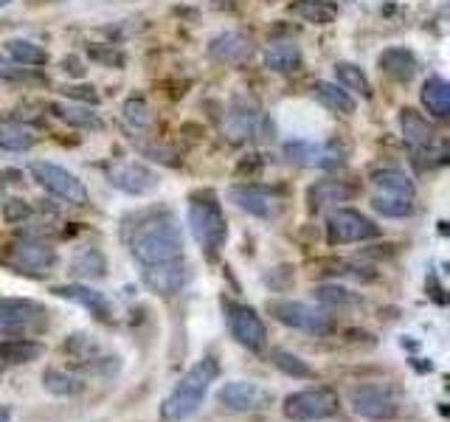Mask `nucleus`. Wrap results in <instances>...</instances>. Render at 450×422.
<instances>
[{"label": "nucleus", "instance_id": "f257e3e1", "mask_svg": "<svg viewBox=\"0 0 450 422\" xmlns=\"http://www.w3.org/2000/svg\"><path fill=\"white\" fill-rule=\"evenodd\" d=\"M127 245L141 268L183 259V231L169 214L138 217L127 234Z\"/></svg>", "mask_w": 450, "mask_h": 422}, {"label": "nucleus", "instance_id": "f03ea898", "mask_svg": "<svg viewBox=\"0 0 450 422\" xmlns=\"http://www.w3.org/2000/svg\"><path fill=\"white\" fill-rule=\"evenodd\" d=\"M220 377V363L214 358H203L197 360L180 380H178V386L169 392V397L163 400L160 405V416L167 419V422H183L189 419L200 405L203 400H206L212 383Z\"/></svg>", "mask_w": 450, "mask_h": 422}, {"label": "nucleus", "instance_id": "7ed1b4c3", "mask_svg": "<svg viewBox=\"0 0 450 422\" xmlns=\"http://www.w3.org/2000/svg\"><path fill=\"white\" fill-rule=\"evenodd\" d=\"M189 228L191 237L197 239V245L214 257V253L225 245L228 237V226H225V214L223 205L217 203L214 194H194L189 203Z\"/></svg>", "mask_w": 450, "mask_h": 422}, {"label": "nucleus", "instance_id": "20e7f679", "mask_svg": "<svg viewBox=\"0 0 450 422\" xmlns=\"http://www.w3.org/2000/svg\"><path fill=\"white\" fill-rule=\"evenodd\" d=\"M31 178L43 186L48 194L59 197L62 203H71V205H85L88 203V189L82 183L73 172H68L65 166L59 163H51V160H31L28 166Z\"/></svg>", "mask_w": 450, "mask_h": 422}, {"label": "nucleus", "instance_id": "39448f33", "mask_svg": "<svg viewBox=\"0 0 450 422\" xmlns=\"http://www.w3.org/2000/svg\"><path fill=\"white\" fill-rule=\"evenodd\" d=\"M281 411L293 422H321V419L332 416L338 411V394L332 389H326V386L304 389V392H296V394L284 397Z\"/></svg>", "mask_w": 450, "mask_h": 422}, {"label": "nucleus", "instance_id": "423d86ee", "mask_svg": "<svg viewBox=\"0 0 450 422\" xmlns=\"http://www.w3.org/2000/svg\"><path fill=\"white\" fill-rule=\"evenodd\" d=\"M268 310L284 327H293V329H301V332H310V335L332 332V318L326 315L324 310L312 307V304L290 302V299H276V302H268Z\"/></svg>", "mask_w": 450, "mask_h": 422}, {"label": "nucleus", "instance_id": "0eeeda50", "mask_svg": "<svg viewBox=\"0 0 450 422\" xmlns=\"http://www.w3.org/2000/svg\"><path fill=\"white\" fill-rule=\"evenodd\" d=\"M375 237H380V226H375V220H369L355 208H335L326 217V239H330V245H352Z\"/></svg>", "mask_w": 450, "mask_h": 422}, {"label": "nucleus", "instance_id": "6e6552de", "mask_svg": "<svg viewBox=\"0 0 450 422\" xmlns=\"http://www.w3.org/2000/svg\"><path fill=\"white\" fill-rule=\"evenodd\" d=\"M352 408L357 416L372 422H391L400 416L397 394L383 383H363L352 392Z\"/></svg>", "mask_w": 450, "mask_h": 422}, {"label": "nucleus", "instance_id": "1a4fd4ad", "mask_svg": "<svg viewBox=\"0 0 450 422\" xmlns=\"http://www.w3.org/2000/svg\"><path fill=\"white\" fill-rule=\"evenodd\" d=\"M265 127H268V121L262 118V113H259L254 99H248V96H234L231 99V107H228V116H225V127H223L228 141L245 144V141H251L254 136H259Z\"/></svg>", "mask_w": 450, "mask_h": 422}, {"label": "nucleus", "instance_id": "9d476101", "mask_svg": "<svg viewBox=\"0 0 450 422\" xmlns=\"http://www.w3.org/2000/svg\"><path fill=\"white\" fill-rule=\"evenodd\" d=\"M225 318H228V329L236 341L251 349V352H262L268 347V327L265 321L256 315L254 307L245 304H225Z\"/></svg>", "mask_w": 450, "mask_h": 422}, {"label": "nucleus", "instance_id": "9b49d317", "mask_svg": "<svg viewBox=\"0 0 450 422\" xmlns=\"http://www.w3.org/2000/svg\"><path fill=\"white\" fill-rule=\"evenodd\" d=\"M220 403L228 408V411H236V414H251V411H265L270 403H273V394L270 389L254 383V380H231L220 389Z\"/></svg>", "mask_w": 450, "mask_h": 422}, {"label": "nucleus", "instance_id": "f8f14e48", "mask_svg": "<svg viewBox=\"0 0 450 422\" xmlns=\"http://www.w3.org/2000/svg\"><path fill=\"white\" fill-rule=\"evenodd\" d=\"M107 178L118 192L133 194V197H144V194L158 189V175L141 160H118V163H113L107 169Z\"/></svg>", "mask_w": 450, "mask_h": 422}, {"label": "nucleus", "instance_id": "ddd939ff", "mask_svg": "<svg viewBox=\"0 0 450 422\" xmlns=\"http://www.w3.org/2000/svg\"><path fill=\"white\" fill-rule=\"evenodd\" d=\"M141 279L158 295H175V293H180L191 282V270H189V265L183 259H178V262H167V265L144 268Z\"/></svg>", "mask_w": 450, "mask_h": 422}, {"label": "nucleus", "instance_id": "4468645a", "mask_svg": "<svg viewBox=\"0 0 450 422\" xmlns=\"http://www.w3.org/2000/svg\"><path fill=\"white\" fill-rule=\"evenodd\" d=\"M228 197H231V203L236 208L248 211V214H254V217H262V220L276 217L279 208H281L279 197L273 192H268V189H259V186H234L228 192Z\"/></svg>", "mask_w": 450, "mask_h": 422}, {"label": "nucleus", "instance_id": "2eb2a0df", "mask_svg": "<svg viewBox=\"0 0 450 422\" xmlns=\"http://www.w3.org/2000/svg\"><path fill=\"white\" fill-rule=\"evenodd\" d=\"M12 259L17 268L28 270V273H48L57 265V248L37 242V239H23L12 248Z\"/></svg>", "mask_w": 450, "mask_h": 422}, {"label": "nucleus", "instance_id": "dca6fc26", "mask_svg": "<svg viewBox=\"0 0 450 422\" xmlns=\"http://www.w3.org/2000/svg\"><path fill=\"white\" fill-rule=\"evenodd\" d=\"M209 54L223 65H242L245 59H251L254 42L239 31H223L209 42Z\"/></svg>", "mask_w": 450, "mask_h": 422}, {"label": "nucleus", "instance_id": "f3484780", "mask_svg": "<svg viewBox=\"0 0 450 422\" xmlns=\"http://www.w3.org/2000/svg\"><path fill=\"white\" fill-rule=\"evenodd\" d=\"M54 295L68 299V302H73L79 307H85L99 321H110V315H113V307L107 302V295L93 290V287H88V284H59V287H54Z\"/></svg>", "mask_w": 450, "mask_h": 422}, {"label": "nucleus", "instance_id": "a211bd4d", "mask_svg": "<svg viewBox=\"0 0 450 422\" xmlns=\"http://www.w3.org/2000/svg\"><path fill=\"white\" fill-rule=\"evenodd\" d=\"M284 155H288V160H293V163L318 166V169H332V166L344 163L341 152H335L330 147H321V144H310V141H290L284 147Z\"/></svg>", "mask_w": 450, "mask_h": 422}, {"label": "nucleus", "instance_id": "6ab92c4d", "mask_svg": "<svg viewBox=\"0 0 450 422\" xmlns=\"http://www.w3.org/2000/svg\"><path fill=\"white\" fill-rule=\"evenodd\" d=\"M43 310L31 299H0V332H15L34 324Z\"/></svg>", "mask_w": 450, "mask_h": 422}, {"label": "nucleus", "instance_id": "aec40b11", "mask_svg": "<svg viewBox=\"0 0 450 422\" xmlns=\"http://www.w3.org/2000/svg\"><path fill=\"white\" fill-rule=\"evenodd\" d=\"M377 65L386 76L397 79V82H408L414 79L417 73V57L411 48H402V46H391V48H383L380 57H377Z\"/></svg>", "mask_w": 450, "mask_h": 422}, {"label": "nucleus", "instance_id": "412c9836", "mask_svg": "<svg viewBox=\"0 0 450 422\" xmlns=\"http://www.w3.org/2000/svg\"><path fill=\"white\" fill-rule=\"evenodd\" d=\"M400 133H402V141L411 149L431 147V141H433V127L414 107H402L400 110Z\"/></svg>", "mask_w": 450, "mask_h": 422}, {"label": "nucleus", "instance_id": "4be33fe9", "mask_svg": "<svg viewBox=\"0 0 450 422\" xmlns=\"http://www.w3.org/2000/svg\"><path fill=\"white\" fill-rule=\"evenodd\" d=\"M51 110H54V116H57L59 121H65L68 127H79V130H93V133H99L102 127H104V121L99 118V113H93L88 104L54 102Z\"/></svg>", "mask_w": 450, "mask_h": 422}, {"label": "nucleus", "instance_id": "5701e85b", "mask_svg": "<svg viewBox=\"0 0 450 422\" xmlns=\"http://www.w3.org/2000/svg\"><path fill=\"white\" fill-rule=\"evenodd\" d=\"M37 144V133L23 121L0 118V149L6 152H26Z\"/></svg>", "mask_w": 450, "mask_h": 422}, {"label": "nucleus", "instance_id": "b1692460", "mask_svg": "<svg viewBox=\"0 0 450 422\" xmlns=\"http://www.w3.org/2000/svg\"><path fill=\"white\" fill-rule=\"evenodd\" d=\"M312 91H315V96H318V102L324 104V107H330L332 113H341V116H352L355 113V99L349 96V91H344L341 84H335V82H324V79H318L315 84H312Z\"/></svg>", "mask_w": 450, "mask_h": 422}, {"label": "nucleus", "instance_id": "393cba45", "mask_svg": "<svg viewBox=\"0 0 450 422\" xmlns=\"http://www.w3.org/2000/svg\"><path fill=\"white\" fill-rule=\"evenodd\" d=\"M301 65V48L296 42H273V46L265 51V68L276 71V73H290L299 71Z\"/></svg>", "mask_w": 450, "mask_h": 422}, {"label": "nucleus", "instance_id": "a878e982", "mask_svg": "<svg viewBox=\"0 0 450 422\" xmlns=\"http://www.w3.org/2000/svg\"><path fill=\"white\" fill-rule=\"evenodd\" d=\"M420 96H422V104L428 107L431 116H436V118H447L450 116V84L442 76H431L422 84Z\"/></svg>", "mask_w": 450, "mask_h": 422}, {"label": "nucleus", "instance_id": "bb28decb", "mask_svg": "<svg viewBox=\"0 0 450 422\" xmlns=\"http://www.w3.org/2000/svg\"><path fill=\"white\" fill-rule=\"evenodd\" d=\"M46 352L43 344L28 341V338H9L0 341V363H31Z\"/></svg>", "mask_w": 450, "mask_h": 422}, {"label": "nucleus", "instance_id": "cd10ccee", "mask_svg": "<svg viewBox=\"0 0 450 422\" xmlns=\"http://www.w3.org/2000/svg\"><path fill=\"white\" fill-rule=\"evenodd\" d=\"M6 51H9L12 62L15 65H23V68H37V65H46L48 62L46 48H39L37 42H31V39H9L6 42Z\"/></svg>", "mask_w": 450, "mask_h": 422}, {"label": "nucleus", "instance_id": "c85d7f7f", "mask_svg": "<svg viewBox=\"0 0 450 422\" xmlns=\"http://www.w3.org/2000/svg\"><path fill=\"white\" fill-rule=\"evenodd\" d=\"M43 383H46V389H48L51 394H57V397H76V394L85 392V383H82V377H76V374H71V371H65V369H48V371L43 374Z\"/></svg>", "mask_w": 450, "mask_h": 422}, {"label": "nucleus", "instance_id": "c756f323", "mask_svg": "<svg viewBox=\"0 0 450 422\" xmlns=\"http://www.w3.org/2000/svg\"><path fill=\"white\" fill-rule=\"evenodd\" d=\"M372 183L383 194H402V197H414V183L400 169H377L372 175Z\"/></svg>", "mask_w": 450, "mask_h": 422}, {"label": "nucleus", "instance_id": "7c9ffc66", "mask_svg": "<svg viewBox=\"0 0 450 422\" xmlns=\"http://www.w3.org/2000/svg\"><path fill=\"white\" fill-rule=\"evenodd\" d=\"M352 197V189L341 181H318L312 189H310V203L312 208H321V205H330V203H344Z\"/></svg>", "mask_w": 450, "mask_h": 422}, {"label": "nucleus", "instance_id": "2f4dec72", "mask_svg": "<svg viewBox=\"0 0 450 422\" xmlns=\"http://www.w3.org/2000/svg\"><path fill=\"white\" fill-rule=\"evenodd\" d=\"M335 79L344 91H355L360 96H372V84L366 79V73L355 62H335Z\"/></svg>", "mask_w": 450, "mask_h": 422}, {"label": "nucleus", "instance_id": "473e14b6", "mask_svg": "<svg viewBox=\"0 0 450 422\" xmlns=\"http://www.w3.org/2000/svg\"><path fill=\"white\" fill-rule=\"evenodd\" d=\"M372 208L383 217L400 220L408 217L414 211V197H402V194H375L372 197Z\"/></svg>", "mask_w": 450, "mask_h": 422}, {"label": "nucleus", "instance_id": "72a5a7b5", "mask_svg": "<svg viewBox=\"0 0 450 422\" xmlns=\"http://www.w3.org/2000/svg\"><path fill=\"white\" fill-rule=\"evenodd\" d=\"M270 363H273L279 371L290 374V377H299V380H310V377H315L312 366H310L307 360H301L299 355H293V352L273 349V352H270Z\"/></svg>", "mask_w": 450, "mask_h": 422}, {"label": "nucleus", "instance_id": "f704fd0d", "mask_svg": "<svg viewBox=\"0 0 450 422\" xmlns=\"http://www.w3.org/2000/svg\"><path fill=\"white\" fill-rule=\"evenodd\" d=\"M73 273L76 276H88V279H102L104 270H107V262L104 257L96 250V248H85V250H79L76 257H73Z\"/></svg>", "mask_w": 450, "mask_h": 422}, {"label": "nucleus", "instance_id": "c9c22d12", "mask_svg": "<svg viewBox=\"0 0 450 422\" xmlns=\"http://www.w3.org/2000/svg\"><path fill=\"white\" fill-rule=\"evenodd\" d=\"M121 113H124V121H127V127H133V130H147L149 121H152V110H149L147 99H141V96H130Z\"/></svg>", "mask_w": 450, "mask_h": 422}, {"label": "nucleus", "instance_id": "e433bc0d", "mask_svg": "<svg viewBox=\"0 0 450 422\" xmlns=\"http://www.w3.org/2000/svg\"><path fill=\"white\" fill-rule=\"evenodd\" d=\"M315 299L321 304H330V307H349V304H355V295L346 287H338V284H321V287H315Z\"/></svg>", "mask_w": 450, "mask_h": 422}, {"label": "nucleus", "instance_id": "4c0bfd02", "mask_svg": "<svg viewBox=\"0 0 450 422\" xmlns=\"http://www.w3.org/2000/svg\"><path fill=\"white\" fill-rule=\"evenodd\" d=\"M88 54H91V59L93 62H102V65H107V68H124V54H121L118 48H113V46H102V42H93V46H88Z\"/></svg>", "mask_w": 450, "mask_h": 422}, {"label": "nucleus", "instance_id": "58836bf2", "mask_svg": "<svg viewBox=\"0 0 450 422\" xmlns=\"http://www.w3.org/2000/svg\"><path fill=\"white\" fill-rule=\"evenodd\" d=\"M299 15L307 20V23H315V26H330L335 20V12L330 6H324V3H304L299 9Z\"/></svg>", "mask_w": 450, "mask_h": 422}, {"label": "nucleus", "instance_id": "ea45409f", "mask_svg": "<svg viewBox=\"0 0 450 422\" xmlns=\"http://www.w3.org/2000/svg\"><path fill=\"white\" fill-rule=\"evenodd\" d=\"M62 93L73 102H82V104H99V93L93 88H88V84H65Z\"/></svg>", "mask_w": 450, "mask_h": 422}, {"label": "nucleus", "instance_id": "a19ab883", "mask_svg": "<svg viewBox=\"0 0 450 422\" xmlns=\"http://www.w3.org/2000/svg\"><path fill=\"white\" fill-rule=\"evenodd\" d=\"M3 214H6V220H9V223H23V220L31 214V208H28V203H26V200L15 197V200H9V203H6Z\"/></svg>", "mask_w": 450, "mask_h": 422}, {"label": "nucleus", "instance_id": "79ce46f5", "mask_svg": "<svg viewBox=\"0 0 450 422\" xmlns=\"http://www.w3.org/2000/svg\"><path fill=\"white\" fill-rule=\"evenodd\" d=\"M62 71H65L68 76H73V79H82V76H85V65H82V59L73 57V54L62 59Z\"/></svg>", "mask_w": 450, "mask_h": 422}, {"label": "nucleus", "instance_id": "37998d69", "mask_svg": "<svg viewBox=\"0 0 450 422\" xmlns=\"http://www.w3.org/2000/svg\"><path fill=\"white\" fill-rule=\"evenodd\" d=\"M20 76V68H15L6 57H0V79H17Z\"/></svg>", "mask_w": 450, "mask_h": 422}, {"label": "nucleus", "instance_id": "c03bdc74", "mask_svg": "<svg viewBox=\"0 0 450 422\" xmlns=\"http://www.w3.org/2000/svg\"><path fill=\"white\" fill-rule=\"evenodd\" d=\"M12 419V411L9 408H0V422H9Z\"/></svg>", "mask_w": 450, "mask_h": 422}, {"label": "nucleus", "instance_id": "a18cd8bd", "mask_svg": "<svg viewBox=\"0 0 450 422\" xmlns=\"http://www.w3.org/2000/svg\"><path fill=\"white\" fill-rule=\"evenodd\" d=\"M12 3V0H0V9H3V6H9Z\"/></svg>", "mask_w": 450, "mask_h": 422}, {"label": "nucleus", "instance_id": "49530a36", "mask_svg": "<svg viewBox=\"0 0 450 422\" xmlns=\"http://www.w3.org/2000/svg\"><path fill=\"white\" fill-rule=\"evenodd\" d=\"M48 3H62V0H48Z\"/></svg>", "mask_w": 450, "mask_h": 422}]
</instances>
